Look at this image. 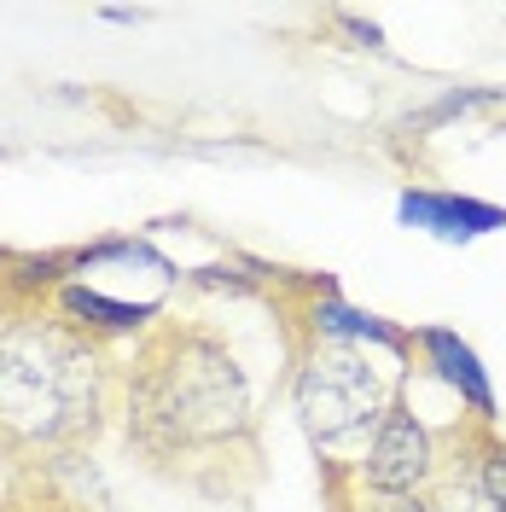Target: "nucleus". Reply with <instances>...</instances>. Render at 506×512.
<instances>
[{
    "label": "nucleus",
    "instance_id": "obj_11",
    "mask_svg": "<svg viewBox=\"0 0 506 512\" xmlns=\"http://www.w3.org/2000/svg\"><path fill=\"white\" fill-rule=\"evenodd\" d=\"M373 512H431V507H419L413 495H379V507Z\"/></svg>",
    "mask_w": 506,
    "mask_h": 512
},
{
    "label": "nucleus",
    "instance_id": "obj_2",
    "mask_svg": "<svg viewBox=\"0 0 506 512\" xmlns=\"http://www.w3.org/2000/svg\"><path fill=\"white\" fill-rule=\"evenodd\" d=\"M251 425V384L239 361L204 332L146 344L128 379V437L146 454H187L227 443Z\"/></svg>",
    "mask_w": 506,
    "mask_h": 512
},
{
    "label": "nucleus",
    "instance_id": "obj_1",
    "mask_svg": "<svg viewBox=\"0 0 506 512\" xmlns=\"http://www.w3.org/2000/svg\"><path fill=\"white\" fill-rule=\"evenodd\" d=\"M99 350L64 320L24 315L0 326V443L18 454H64L99 431Z\"/></svg>",
    "mask_w": 506,
    "mask_h": 512
},
{
    "label": "nucleus",
    "instance_id": "obj_5",
    "mask_svg": "<svg viewBox=\"0 0 506 512\" xmlns=\"http://www.w3.org/2000/svg\"><path fill=\"white\" fill-rule=\"evenodd\" d=\"M402 222L425 227L437 239H477V233H495L506 227V210L495 204H477V198H448V192H402Z\"/></svg>",
    "mask_w": 506,
    "mask_h": 512
},
{
    "label": "nucleus",
    "instance_id": "obj_7",
    "mask_svg": "<svg viewBox=\"0 0 506 512\" xmlns=\"http://www.w3.org/2000/svg\"><path fill=\"white\" fill-rule=\"evenodd\" d=\"M315 320H320V332L338 338V344H384V350H402V344H408V338H402L396 326H384L379 315H361V309H344V303H320Z\"/></svg>",
    "mask_w": 506,
    "mask_h": 512
},
{
    "label": "nucleus",
    "instance_id": "obj_9",
    "mask_svg": "<svg viewBox=\"0 0 506 512\" xmlns=\"http://www.w3.org/2000/svg\"><path fill=\"white\" fill-rule=\"evenodd\" d=\"M431 512H501V507L483 495V483H477V472H472V478L448 483L443 495H437V507H431Z\"/></svg>",
    "mask_w": 506,
    "mask_h": 512
},
{
    "label": "nucleus",
    "instance_id": "obj_3",
    "mask_svg": "<svg viewBox=\"0 0 506 512\" xmlns=\"http://www.w3.org/2000/svg\"><path fill=\"white\" fill-rule=\"evenodd\" d=\"M384 408H390V384L361 344L326 338L297 373V414L315 443H344L355 431L379 425Z\"/></svg>",
    "mask_w": 506,
    "mask_h": 512
},
{
    "label": "nucleus",
    "instance_id": "obj_8",
    "mask_svg": "<svg viewBox=\"0 0 506 512\" xmlns=\"http://www.w3.org/2000/svg\"><path fill=\"white\" fill-rule=\"evenodd\" d=\"M64 309L82 320V326H105V332H134L140 320L152 315V303H140V309H128V303H105L99 291H82V286H70L64 291Z\"/></svg>",
    "mask_w": 506,
    "mask_h": 512
},
{
    "label": "nucleus",
    "instance_id": "obj_6",
    "mask_svg": "<svg viewBox=\"0 0 506 512\" xmlns=\"http://www.w3.org/2000/svg\"><path fill=\"white\" fill-rule=\"evenodd\" d=\"M419 344H425V355H431V367H437V379L454 384L466 402H472L477 414L489 419L495 414V390H489V373L477 367L472 344H460L454 332H443V326H431V332H419Z\"/></svg>",
    "mask_w": 506,
    "mask_h": 512
},
{
    "label": "nucleus",
    "instance_id": "obj_4",
    "mask_svg": "<svg viewBox=\"0 0 506 512\" xmlns=\"http://www.w3.org/2000/svg\"><path fill=\"white\" fill-rule=\"evenodd\" d=\"M431 478V431L408 408H384L373 448H367V489L373 495H413Z\"/></svg>",
    "mask_w": 506,
    "mask_h": 512
},
{
    "label": "nucleus",
    "instance_id": "obj_10",
    "mask_svg": "<svg viewBox=\"0 0 506 512\" xmlns=\"http://www.w3.org/2000/svg\"><path fill=\"white\" fill-rule=\"evenodd\" d=\"M477 483H483V495L506 512V448H489L483 454V466H477Z\"/></svg>",
    "mask_w": 506,
    "mask_h": 512
}]
</instances>
